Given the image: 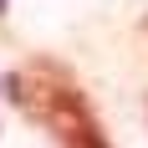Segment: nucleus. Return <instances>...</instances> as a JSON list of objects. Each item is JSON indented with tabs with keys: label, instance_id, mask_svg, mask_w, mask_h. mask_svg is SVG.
I'll list each match as a JSON object with an SVG mask.
<instances>
[{
	"label": "nucleus",
	"instance_id": "f257e3e1",
	"mask_svg": "<svg viewBox=\"0 0 148 148\" xmlns=\"http://www.w3.org/2000/svg\"><path fill=\"white\" fill-rule=\"evenodd\" d=\"M5 97H10L26 118H36L41 128H51L61 148H112L102 133V123L92 112L87 92L61 72L56 61H36V66H15L5 72Z\"/></svg>",
	"mask_w": 148,
	"mask_h": 148
},
{
	"label": "nucleus",
	"instance_id": "f03ea898",
	"mask_svg": "<svg viewBox=\"0 0 148 148\" xmlns=\"http://www.w3.org/2000/svg\"><path fill=\"white\" fill-rule=\"evenodd\" d=\"M5 10H10V0H0V15H5Z\"/></svg>",
	"mask_w": 148,
	"mask_h": 148
}]
</instances>
